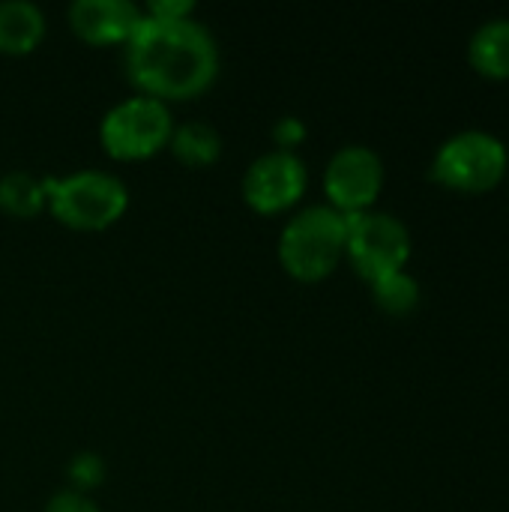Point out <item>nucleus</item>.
I'll return each instance as SVG.
<instances>
[{"mask_svg":"<svg viewBox=\"0 0 509 512\" xmlns=\"http://www.w3.org/2000/svg\"><path fill=\"white\" fill-rule=\"evenodd\" d=\"M384 186V162L372 147L348 144L333 153L324 171V192L333 210L351 216L366 213Z\"/></svg>","mask_w":509,"mask_h":512,"instance_id":"nucleus-7","label":"nucleus"},{"mask_svg":"<svg viewBox=\"0 0 509 512\" xmlns=\"http://www.w3.org/2000/svg\"><path fill=\"white\" fill-rule=\"evenodd\" d=\"M42 186L51 216L75 231H102L114 225L129 207L126 183L117 174L99 168L48 177L42 180Z\"/></svg>","mask_w":509,"mask_h":512,"instance_id":"nucleus-3","label":"nucleus"},{"mask_svg":"<svg viewBox=\"0 0 509 512\" xmlns=\"http://www.w3.org/2000/svg\"><path fill=\"white\" fill-rule=\"evenodd\" d=\"M270 135H273V141H276V150H291V153H294V147L306 141V123H303L300 117L288 114V117H279V120L273 123Z\"/></svg>","mask_w":509,"mask_h":512,"instance_id":"nucleus-16","label":"nucleus"},{"mask_svg":"<svg viewBox=\"0 0 509 512\" xmlns=\"http://www.w3.org/2000/svg\"><path fill=\"white\" fill-rule=\"evenodd\" d=\"M509 168V153L501 138L471 129L447 138L432 159V180L462 195H483L495 189Z\"/></svg>","mask_w":509,"mask_h":512,"instance_id":"nucleus-4","label":"nucleus"},{"mask_svg":"<svg viewBox=\"0 0 509 512\" xmlns=\"http://www.w3.org/2000/svg\"><path fill=\"white\" fill-rule=\"evenodd\" d=\"M309 183L306 162L291 150L261 153L243 174V198L255 213L273 216L294 207Z\"/></svg>","mask_w":509,"mask_h":512,"instance_id":"nucleus-8","label":"nucleus"},{"mask_svg":"<svg viewBox=\"0 0 509 512\" xmlns=\"http://www.w3.org/2000/svg\"><path fill=\"white\" fill-rule=\"evenodd\" d=\"M0 210L15 219H33L45 210V186L30 171H9L0 177Z\"/></svg>","mask_w":509,"mask_h":512,"instance_id":"nucleus-13","label":"nucleus"},{"mask_svg":"<svg viewBox=\"0 0 509 512\" xmlns=\"http://www.w3.org/2000/svg\"><path fill=\"white\" fill-rule=\"evenodd\" d=\"M141 15L144 9L132 0H75L66 9L72 33L90 45H126Z\"/></svg>","mask_w":509,"mask_h":512,"instance_id":"nucleus-9","label":"nucleus"},{"mask_svg":"<svg viewBox=\"0 0 509 512\" xmlns=\"http://www.w3.org/2000/svg\"><path fill=\"white\" fill-rule=\"evenodd\" d=\"M45 512H102L87 495L75 492V489H66V492H57L48 504Z\"/></svg>","mask_w":509,"mask_h":512,"instance_id":"nucleus-17","label":"nucleus"},{"mask_svg":"<svg viewBox=\"0 0 509 512\" xmlns=\"http://www.w3.org/2000/svg\"><path fill=\"white\" fill-rule=\"evenodd\" d=\"M468 60L471 66L492 81H507L509 78V18L486 21L468 45Z\"/></svg>","mask_w":509,"mask_h":512,"instance_id":"nucleus-11","label":"nucleus"},{"mask_svg":"<svg viewBox=\"0 0 509 512\" xmlns=\"http://www.w3.org/2000/svg\"><path fill=\"white\" fill-rule=\"evenodd\" d=\"M66 474H69V480H72L75 492H81V495H84L87 489L102 486V480H105V462H102L96 453H78V456H72V462H69Z\"/></svg>","mask_w":509,"mask_h":512,"instance_id":"nucleus-15","label":"nucleus"},{"mask_svg":"<svg viewBox=\"0 0 509 512\" xmlns=\"http://www.w3.org/2000/svg\"><path fill=\"white\" fill-rule=\"evenodd\" d=\"M168 147L180 165L210 168L222 156V135L216 126H210L204 120H186V123H174Z\"/></svg>","mask_w":509,"mask_h":512,"instance_id":"nucleus-12","label":"nucleus"},{"mask_svg":"<svg viewBox=\"0 0 509 512\" xmlns=\"http://www.w3.org/2000/svg\"><path fill=\"white\" fill-rule=\"evenodd\" d=\"M174 132V114L168 102L153 96H129L111 105L99 123V141L108 156L132 162L156 156L168 147Z\"/></svg>","mask_w":509,"mask_h":512,"instance_id":"nucleus-5","label":"nucleus"},{"mask_svg":"<svg viewBox=\"0 0 509 512\" xmlns=\"http://www.w3.org/2000/svg\"><path fill=\"white\" fill-rule=\"evenodd\" d=\"M345 255L351 267L372 285L405 270L411 258V234L405 222L390 213H351Z\"/></svg>","mask_w":509,"mask_h":512,"instance_id":"nucleus-6","label":"nucleus"},{"mask_svg":"<svg viewBox=\"0 0 509 512\" xmlns=\"http://www.w3.org/2000/svg\"><path fill=\"white\" fill-rule=\"evenodd\" d=\"M45 36V12L33 0L0 3V51L30 54Z\"/></svg>","mask_w":509,"mask_h":512,"instance_id":"nucleus-10","label":"nucleus"},{"mask_svg":"<svg viewBox=\"0 0 509 512\" xmlns=\"http://www.w3.org/2000/svg\"><path fill=\"white\" fill-rule=\"evenodd\" d=\"M372 300L381 312L387 315H411L420 306V285L414 276H408L405 270L390 273L378 282H372Z\"/></svg>","mask_w":509,"mask_h":512,"instance_id":"nucleus-14","label":"nucleus"},{"mask_svg":"<svg viewBox=\"0 0 509 512\" xmlns=\"http://www.w3.org/2000/svg\"><path fill=\"white\" fill-rule=\"evenodd\" d=\"M345 240L348 216L330 204H312L285 222L279 234V261L294 279L321 282L339 267Z\"/></svg>","mask_w":509,"mask_h":512,"instance_id":"nucleus-2","label":"nucleus"},{"mask_svg":"<svg viewBox=\"0 0 509 512\" xmlns=\"http://www.w3.org/2000/svg\"><path fill=\"white\" fill-rule=\"evenodd\" d=\"M126 75L141 96L162 102L195 99L219 75V45L207 24L189 18L141 15L126 39Z\"/></svg>","mask_w":509,"mask_h":512,"instance_id":"nucleus-1","label":"nucleus"},{"mask_svg":"<svg viewBox=\"0 0 509 512\" xmlns=\"http://www.w3.org/2000/svg\"><path fill=\"white\" fill-rule=\"evenodd\" d=\"M144 12L153 18H189L195 12V3L192 0H153L147 3Z\"/></svg>","mask_w":509,"mask_h":512,"instance_id":"nucleus-18","label":"nucleus"}]
</instances>
